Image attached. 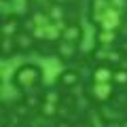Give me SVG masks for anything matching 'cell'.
Masks as SVG:
<instances>
[{"label": "cell", "mask_w": 127, "mask_h": 127, "mask_svg": "<svg viewBox=\"0 0 127 127\" xmlns=\"http://www.w3.org/2000/svg\"><path fill=\"white\" fill-rule=\"evenodd\" d=\"M34 62L40 66V74H42L45 85H53L59 78V74L64 72V66L57 57H34Z\"/></svg>", "instance_id": "obj_1"}, {"label": "cell", "mask_w": 127, "mask_h": 127, "mask_svg": "<svg viewBox=\"0 0 127 127\" xmlns=\"http://www.w3.org/2000/svg\"><path fill=\"white\" fill-rule=\"evenodd\" d=\"M21 64H23L21 55H13V57L2 59V62H0V78H2V81H11V78L21 70V68H19Z\"/></svg>", "instance_id": "obj_2"}, {"label": "cell", "mask_w": 127, "mask_h": 127, "mask_svg": "<svg viewBox=\"0 0 127 127\" xmlns=\"http://www.w3.org/2000/svg\"><path fill=\"white\" fill-rule=\"evenodd\" d=\"M95 19L100 21L102 30H114V28H119V23H121V13H119V9H114V6H108L104 13L95 15Z\"/></svg>", "instance_id": "obj_3"}, {"label": "cell", "mask_w": 127, "mask_h": 127, "mask_svg": "<svg viewBox=\"0 0 127 127\" xmlns=\"http://www.w3.org/2000/svg\"><path fill=\"white\" fill-rule=\"evenodd\" d=\"M95 45V30L93 23H85L83 21V36H81V49L83 51H91Z\"/></svg>", "instance_id": "obj_4"}, {"label": "cell", "mask_w": 127, "mask_h": 127, "mask_svg": "<svg viewBox=\"0 0 127 127\" xmlns=\"http://www.w3.org/2000/svg\"><path fill=\"white\" fill-rule=\"evenodd\" d=\"M36 76H38V72L34 68H21L17 72V83L28 89V87H32L34 83H36Z\"/></svg>", "instance_id": "obj_5"}, {"label": "cell", "mask_w": 127, "mask_h": 127, "mask_svg": "<svg viewBox=\"0 0 127 127\" xmlns=\"http://www.w3.org/2000/svg\"><path fill=\"white\" fill-rule=\"evenodd\" d=\"M0 97H2V102H13V100H17V97H19L17 87H15L11 81H2V87H0Z\"/></svg>", "instance_id": "obj_6"}, {"label": "cell", "mask_w": 127, "mask_h": 127, "mask_svg": "<svg viewBox=\"0 0 127 127\" xmlns=\"http://www.w3.org/2000/svg\"><path fill=\"white\" fill-rule=\"evenodd\" d=\"M93 93H95L97 100H106V97L110 95V83H95Z\"/></svg>", "instance_id": "obj_7"}, {"label": "cell", "mask_w": 127, "mask_h": 127, "mask_svg": "<svg viewBox=\"0 0 127 127\" xmlns=\"http://www.w3.org/2000/svg\"><path fill=\"white\" fill-rule=\"evenodd\" d=\"M108 81H110V70L108 68L95 70V83H108Z\"/></svg>", "instance_id": "obj_8"}, {"label": "cell", "mask_w": 127, "mask_h": 127, "mask_svg": "<svg viewBox=\"0 0 127 127\" xmlns=\"http://www.w3.org/2000/svg\"><path fill=\"white\" fill-rule=\"evenodd\" d=\"M108 6H110V0H95V2H93V15L104 13Z\"/></svg>", "instance_id": "obj_9"}, {"label": "cell", "mask_w": 127, "mask_h": 127, "mask_svg": "<svg viewBox=\"0 0 127 127\" xmlns=\"http://www.w3.org/2000/svg\"><path fill=\"white\" fill-rule=\"evenodd\" d=\"M97 40H100V42H104V45H110V42L114 40L112 30H102V32H100V36H97Z\"/></svg>", "instance_id": "obj_10"}, {"label": "cell", "mask_w": 127, "mask_h": 127, "mask_svg": "<svg viewBox=\"0 0 127 127\" xmlns=\"http://www.w3.org/2000/svg\"><path fill=\"white\" fill-rule=\"evenodd\" d=\"M64 36H66V40H76L78 38V30L76 28H66V30H64Z\"/></svg>", "instance_id": "obj_11"}, {"label": "cell", "mask_w": 127, "mask_h": 127, "mask_svg": "<svg viewBox=\"0 0 127 127\" xmlns=\"http://www.w3.org/2000/svg\"><path fill=\"white\" fill-rule=\"evenodd\" d=\"M32 21H34V26H47V23H49V17H47V15H42V13H36Z\"/></svg>", "instance_id": "obj_12"}, {"label": "cell", "mask_w": 127, "mask_h": 127, "mask_svg": "<svg viewBox=\"0 0 127 127\" xmlns=\"http://www.w3.org/2000/svg\"><path fill=\"white\" fill-rule=\"evenodd\" d=\"M13 2V13H23L26 11V0H11Z\"/></svg>", "instance_id": "obj_13"}, {"label": "cell", "mask_w": 127, "mask_h": 127, "mask_svg": "<svg viewBox=\"0 0 127 127\" xmlns=\"http://www.w3.org/2000/svg\"><path fill=\"white\" fill-rule=\"evenodd\" d=\"M110 6H114V9L121 11L123 6H125V0H110Z\"/></svg>", "instance_id": "obj_14"}, {"label": "cell", "mask_w": 127, "mask_h": 127, "mask_svg": "<svg viewBox=\"0 0 127 127\" xmlns=\"http://www.w3.org/2000/svg\"><path fill=\"white\" fill-rule=\"evenodd\" d=\"M114 78H117L119 83H125V81H127V74H125V72H119V74H117Z\"/></svg>", "instance_id": "obj_15"}, {"label": "cell", "mask_w": 127, "mask_h": 127, "mask_svg": "<svg viewBox=\"0 0 127 127\" xmlns=\"http://www.w3.org/2000/svg\"><path fill=\"white\" fill-rule=\"evenodd\" d=\"M62 53H68L70 55V53H72V47H70V45H64L62 47Z\"/></svg>", "instance_id": "obj_16"}, {"label": "cell", "mask_w": 127, "mask_h": 127, "mask_svg": "<svg viewBox=\"0 0 127 127\" xmlns=\"http://www.w3.org/2000/svg\"><path fill=\"white\" fill-rule=\"evenodd\" d=\"M13 30H15V26H13V23H9V26L4 28V32H6V34H11V32H13Z\"/></svg>", "instance_id": "obj_17"}, {"label": "cell", "mask_w": 127, "mask_h": 127, "mask_svg": "<svg viewBox=\"0 0 127 127\" xmlns=\"http://www.w3.org/2000/svg\"><path fill=\"white\" fill-rule=\"evenodd\" d=\"M38 2H42V0H38Z\"/></svg>", "instance_id": "obj_18"}, {"label": "cell", "mask_w": 127, "mask_h": 127, "mask_svg": "<svg viewBox=\"0 0 127 127\" xmlns=\"http://www.w3.org/2000/svg\"><path fill=\"white\" fill-rule=\"evenodd\" d=\"M64 127H66V125H64Z\"/></svg>", "instance_id": "obj_19"}]
</instances>
